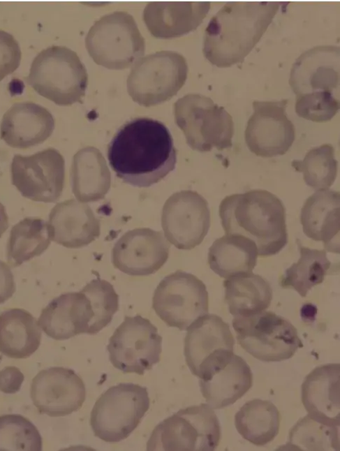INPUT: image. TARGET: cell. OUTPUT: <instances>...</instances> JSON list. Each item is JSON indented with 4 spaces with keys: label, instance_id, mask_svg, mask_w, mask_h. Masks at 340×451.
Segmentation results:
<instances>
[{
    "label": "cell",
    "instance_id": "obj_1",
    "mask_svg": "<svg viewBox=\"0 0 340 451\" xmlns=\"http://www.w3.org/2000/svg\"><path fill=\"white\" fill-rule=\"evenodd\" d=\"M110 165L125 183L149 187L173 171L177 151L161 121L139 117L124 124L108 147Z\"/></svg>",
    "mask_w": 340,
    "mask_h": 451
},
{
    "label": "cell",
    "instance_id": "obj_2",
    "mask_svg": "<svg viewBox=\"0 0 340 451\" xmlns=\"http://www.w3.org/2000/svg\"><path fill=\"white\" fill-rule=\"evenodd\" d=\"M281 5L273 1L226 3L205 29V57L220 68L242 63L258 43Z\"/></svg>",
    "mask_w": 340,
    "mask_h": 451
},
{
    "label": "cell",
    "instance_id": "obj_3",
    "mask_svg": "<svg viewBox=\"0 0 340 451\" xmlns=\"http://www.w3.org/2000/svg\"><path fill=\"white\" fill-rule=\"evenodd\" d=\"M219 216L226 235L250 239L260 256L275 255L288 243L284 205L266 190L226 196L219 205Z\"/></svg>",
    "mask_w": 340,
    "mask_h": 451
},
{
    "label": "cell",
    "instance_id": "obj_4",
    "mask_svg": "<svg viewBox=\"0 0 340 451\" xmlns=\"http://www.w3.org/2000/svg\"><path fill=\"white\" fill-rule=\"evenodd\" d=\"M25 80L39 95L58 105L66 106L81 102L88 75L75 52L53 45L37 54Z\"/></svg>",
    "mask_w": 340,
    "mask_h": 451
},
{
    "label": "cell",
    "instance_id": "obj_5",
    "mask_svg": "<svg viewBox=\"0 0 340 451\" xmlns=\"http://www.w3.org/2000/svg\"><path fill=\"white\" fill-rule=\"evenodd\" d=\"M221 436L216 413L207 404L181 409L160 422L147 441V450L212 451Z\"/></svg>",
    "mask_w": 340,
    "mask_h": 451
},
{
    "label": "cell",
    "instance_id": "obj_6",
    "mask_svg": "<svg viewBox=\"0 0 340 451\" xmlns=\"http://www.w3.org/2000/svg\"><path fill=\"white\" fill-rule=\"evenodd\" d=\"M89 54L98 65L121 70L144 55L145 39L133 17L115 11L94 22L85 38Z\"/></svg>",
    "mask_w": 340,
    "mask_h": 451
},
{
    "label": "cell",
    "instance_id": "obj_7",
    "mask_svg": "<svg viewBox=\"0 0 340 451\" xmlns=\"http://www.w3.org/2000/svg\"><path fill=\"white\" fill-rule=\"evenodd\" d=\"M174 114L176 124L193 150L204 152L214 147L219 150L232 147V118L209 97L187 94L175 102Z\"/></svg>",
    "mask_w": 340,
    "mask_h": 451
},
{
    "label": "cell",
    "instance_id": "obj_8",
    "mask_svg": "<svg viewBox=\"0 0 340 451\" xmlns=\"http://www.w3.org/2000/svg\"><path fill=\"white\" fill-rule=\"evenodd\" d=\"M149 408L145 387L121 383L110 387L96 401L90 416L94 436L108 443L126 438Z\"/></svg>",
    "mask_w": 340,
    "mask_h": 451
},
{
    "label": "cell",
    "instance_id": "obj_9",
    "mask_svg": "<svg viewBox=\"0 0 340 451\" xmlns=\"http://www.w3.org/2000/svg\"><path fill=\"white\" fill-rule=\"evenodd\" d=\"M232 327L242 348L261 361L290 359L303 346L293 324L272 311L234 317Z\"/></svg>",
    "mask_w": 340,
    "mask_h": 451
},
{
    "label": "cell",
    "instance_id": "obj_10",
    "mask_svg": "<svg viewBox=\"0 0 340 451\" xmlns=\"http://www.w3.org/2000/svg\"><path fill=\"white\" fill-rule=\"evenodd\" d=\"M188 65L182 54L163 50L138 59L127 77V91L133 101L150 107L170 100L187 78Z\"/></svg>",
    "mask_w": 340,
    "mask_h": 451
},
{
    "label": "cell",
    "instance_id": "obj_11",
    "mask_svg": "<svg viewBox=\"0 0 340 451\" xmlns=\"http://www.w3.org/2000/svg\"><path fill=\"white\" fill-rule=\"evenodd\" d=\"M152 307L168 326L186 330L208 313V293L197 276L177 270L160 281L154 293Z\"/></svg>",
    "mask_w": 340,
    "mask_h": 451
},
{
    "label": "cell",
    "instance_id": "obj_12",
    "mask_svg": "<svg viewBox=\"0 0 340 451\" xmlns=\"http://www.w3.org/2000/svg\"><path fill=\"white\" fill-rule=\"evenodd\" d=\"M162 337L147 318L126 316L107 346L112 364L124 373L143 375L160 361Z\"/></svg>",
    "mask_w": 340,
    "mask_h": 451
},
{
    "label": "cell",
    "instance_id": "obj_13",
    "mask_svg": "<svg viewBox=\"0 0 340 451\" xmlns=\"http://www.w3.org/2000/svg\"><path fill=\"white\" fill-rule=\"evenodd\" d=\"M10 174L12 184L23 197L36 202H55L64 186L65 160L54 148L30 156L16 154Z\"/></svg>",
    "mask_w": 340,
    "mask_h": 451
},
{
    "label": "cell",
    "instance_id": "obj_14",
    "mask_svg": "<svg viewBox=\"0 0 340 451\" xmlns=\"http://www.w3.org/2000/svg\"><path fill=\"white\" fill-rule=\"evenodd\" d=\"M161 226L165 239L177 249L195 248L203 241L210 227L207 201L191 190L173 193L163 207Z\"/></svg>",
    "mask_w": 340,
    "mask_h": 451
},
{
    "label": "cell",
    "instance_id": "obj_15",
    "mask_svg": "<svg viewBox=\"0 0 340 451\" xmlns=\"http://www.w3.org/2000/svg\"><path fill=\"white\" fill-rule=\"evenodd\" d=\"M234 338L230 327L215 314H205L188 328L184 353L191 373L200 379L221 365L233 353Z\"/></svg>",
    "mask_w": 340,
    "mask_h": 451
},
{
    "label": "cell",
    "instance_id": "obj_16",
    "mask_svg": "<svg viewBox=\"0 0 340 451\" xmlns=\"http://www.w3.org/2000/svg\"><path fill=\"white\" fill-rule=\"evenodd\" d=\"M288 100L253 102V113L244 132L249 150L256 156L273 157L285 154L295 138V129L288 118Z\"/></svg>",
    "mask_w": 340,
    "mask_h": 451
},
{
    "label": "cell",
    "instance_id": "obj_17",
    "mask_svg": "<svg viewBox=\"0 0 340 451\" xmlns=\"http://www.w3.org/2000/svg\"><path fill=\"white\" fill-rule=\"evenodd\" d=\"M170 244L161 231L149 228L125 232L112 250L113 266L131 276H148L167 262Z\"/></svg>",
    "mask_w": 340,
    "mask_h": 451
},
{
    "label": "cell",
    "instance_id": "obj_18",
    "mask_svg": "<svg viewBox=\"0 0 340 451\" xmlns=\"http://www.w3.org/2000/svg\"><path fill=\"white\" fill-rule=\"evenodd\" d=\"M30 395L40 413L61 417L79 410L85 400V385L72 369L56 367L40 371L32 380Z\"/></svg>",
    "mask_w": 340,
    "mask_h": 451
},
{
    "label": "cell",
    "instance_id": "obj_19",
    "mask_svg": "<svg viewBox=\"0 0 340 451\" xmlns=\"http://www.w3.org/2000/svg\"><path fill=\"white\" fill-rule=\"evenodd\" d=\"M289 84L296 94L339 93V47L320 45L303 52L293 64Z\"/></svg>",
    "mask_w": 340,
    "mask_h": 451
},
{
    "label": "cell",
    "instance_id": "obj_20",
    "mask_svg": "<svg viewBox=\"0 0 340 451\" xmlns=\"http://www.w3.org/2000/svg\"><path fill=\"white\" fill-rule=\"evenodd\" d=\"M54 129V119L45 108L33 102H20L4 113L0 138L11 147L27 149L43 143Z\"/></svg>",
    "mask_w": 340,
    "mask_h": 451
},
{
    "label": "cell",
    "instance_id": "obj_21",
    "mask_svg": "<svg viewBox=\"0 0 340 451\" xmlns=\"http://www.w3.org/2000/svg\"><path fill=\"white\" fill-rule=\"evenodd\" d=\"M52 240L64 247L79 249L101 235L100 220L87 204L75 199L57 203L48 217Z\"/></svg>",
    "mask_w": 340,
    "mask_h": 451
},
{
    "label": "cell",
    "instance_id": "obj_22",
    "mask_svg": "<svg viewBox=\"0 0 340 451\" xmlns=\"http://www.w3.org/2000/svg\"><path fill=\"white\" fill-rule=\"evenodd\" d=\"M93 316L90 301L80 290L53 299L42 310L38 323L49 337L66 340L80 334H88Z\"/></svg>",
    "mask_w": 340,
    "mask_h": 451
},
{
    "label": "cell",
    "instance_id": "obj_23",
    "mask_svg": "<svg viewBox=\"0 0 340 451\" xmlns=\"http://www.w3.org/2000/svg\"><path fill=\"white\" fill-rule=\"evenodd\" d=\"M339 364L317 367L305 378L302 385V401L314 420L339 427Z\"/></svg>",
    "mask_w": 340,
    "mask_h": 451
},
{
    "label": "cell",
    "instance_id": "obj_24",
    "mask_svg": "<svg viewBox=\"0 0 340 451\" xmlns=\"http://www.w3.org/2000/svg\"><path fill=\"white\" fill-rule=\"evenodd\" d=\"M209 8V2H151L144 9L143 20L154 37L171 38L195 30Z\"/></svg>",
    "mask_w": 340,
    "mask_h": 451
},
{
    "label": "cell",
    "instance_id": "obj_25",
    "mask_svg": "<svg viewBox=\"0 0 340 451\" xmlns=\"http://www.w3.org/2000/svg\"><path fill=\"white\" fill-rule=\"evenodd\" d=\"M252 383L249 366L234 353L199 380L203 397L214 409L234 404L251 387Z\"/></svg>",
    "mask_w": 340,
    "mask_h": 451
},
{
    "label": "cell",
    "instance_id": "obj_26",
    "mask_svg": "<svg viewBox=\"0 0 340 451\" xmlns=\"http://www.w3.org/2000/svg\"><path fill=\"white\" fill-rule=\"evenodd\" d=\"M340 194L327 189L318 190L305 201L300 223L306 236L321 241L325 249L339 253Z\"/></svg>",
    "mask_w": 340,
    "mask_h": 451
},
{
    "label": "cell",
    "instance_id": "obj_27",
    "mask_svg": "<svg viewBox=\"0 0 340 451\" xmlns=\"http://www.w3.org/2000/svg\"><path fill=\"white\" fill-rule=\"evenodd\" d=\"M71 179L73 193L83 203L103 199L111 186L106 161L94 147L82 148L74 155Z\"/></svg>",
    "mask_w": 340,
    "mask_h": 451
},
{
    "label": "cell",
    "instance_id": "obj_28",
    "mask_svg": "<svg viewBox=\"0 0 340 451\" xmlns=\"http://www.w3.org/2000/svg\"><path fill=\"white\" fill-rule=\"evenodd\" d=\"M41 330L35 317L22 309L0 313V352L14 359L31 356L38 348Z\"/></svg>",
    "mask_w": 340,
    "mask_h": 451
},
{
    "label": "cell",
    "instance_id": "obj_29",
    "mask_svg": "<svg viewBox=\"0 0 340 451\" xmlns=\"http://www.w3.org/2000/svg\"><path fill=\"white\" fill-rule=\"evenodd\" d=\"M257 256L258 249L252 240L241 235H226L213 242L207 261L214 273L226 279L252 272Z\"/></svg>",
    "mask_w": 340,
    "mask_h": 451
},
{
    "label": "cell",
    "instance_id": "obj_30",
    "mask_svg": "<svg viewBox=\"0 0 340 451\" xmlns=\"http://www.w3.org/2000/svg\"><path fill=\"white\" fill-rule=\"evenodd\" d=\"M225 300L234 316H246L265 311L272 300V289L263 276L252 272L239 274L223 282Z\"/></svg>",
    "mask_w": 340,
    "mask_h": 451
},
{
    "label": "cell",
    "instance_id": "obj_31",
    "mask_svg": "<svg viewBox=\"0 0 340 451\" xmlns=\"http://www.w3.org/2000/svg\"><path fill=\"white\" fill-rule=\"evenodd\" d=\"M280 420V413L271 401L255 399L244 404L236 413L235 425L242 438L262 446L277 436Z\"/></svg>",
    "mask_w": 340,
    "mask_h": 451
},
{
    "label": "cell",
    "instance_id": "obj_32",
    "mask_svg": "<svg viewBox=\"0 0 340 451\" xmlns=\"http://www.w3.org/2000/svg\"><path fill=\"white\" fill-rule=\"evenodd\" d=\"M52 241L48 222L40 218L26 217L10 232L7 243L8 262L13 267L41 255Z\"/></svg>",
    "mask_w": 340,
    "mask_h": 451
},
{
    "label": "cell",
    "instance_id": "obj_33",
    "mask_svg": "<svg viewBox=\"0 0 340 451\" xmlns=\"http://www.w3.org/2000/svg\"><path fill=\"white\" fill-rule=\"evenodd\" d=\"M297 245L300 257L296 263L288 267L281 281L285 288H293L305 297L311 288L321 283L332 269V264L325 250L312 249Z\"/></svg>",
    "mask_w": 340,
    "mask_h": 451
},
{
    "label": "cell",
    "instance_id": "obj_34",
    "mask_svg": "<svg viewBox=\"0 0 340 451\" xmlns=\"http://www.w3.org/2000/svg\"><path fill=\"white\" fill-rule=\"evenodd\" d=\"M337 161L334 149L330 144L310 149L302 161L294 160L291 165L297 172H302L306 185L316 189H327L337 177Z\"/></svg>",
    "mask_w": 340,
    "mask_h": 451
},
{
    "label": "cell",
    "instance_id": "obj_35",
    "mask_svg": "<svg viewBox=\"0 0 340 451\" xmlns=\"http://www.w3.org/2000/svg\"><path fill=\"white\" fill-rule=\"evenodd\" d=\"M339 427L318 422L309 415L290 431L288 445L300 450H339Z\"/></svg>",
    "mask_w": 340,
    "mask_h": 451
},
{
    "label": "cell",
    "instance_id": "obj_36",
    "mask_svg": "<svg viewBox=\"0 0 340 451\" xmlns=\"http://www.w3.org/2000/svg\"><path fill=\"white\" fill-rule=\"evenodd\" d=\"M42 438L35 425L20 415L0 416V450L40 451Z\"/></svg>",
    "mask_w": 340,
    "mask_h": 451
},
{
    "label": "cell",
    "instance_id": "obj_37",
    "mask_svg": "<svg viewBox=\"0 0 340 451\" xmlns=\"http://www.w3.org/2000/svg\"><path fill=\"white\" fill-rule=\"evenodd\" d=\"M81 291L89 298L94 313L87 334H96L110 323L118 311L119 295L110 282L99 278L91 280Z\"/></svg>",
    "mask_w": 340,
    "mask_h": 451
},
{
    "label": "cell",
    "instance_id": "obj_38",
    "mask_svg": "<svg viewBox=\"0 0 340 451\" xmlns=\"http://www.w3.org/2000/svg\"><path fill=\"white\" fill-rule=\"evenodd\" d=\"M339 109V101L332 94H308L296 97L297 114L315 122L330 121Z\"/></svg>",
    "mask_w": 340,
    "mask_h": 451
},
{
    "label": "cell",
    "instance_id": "obj_39",
    "mask_svg": "<svg viewBox=\"0 0 340 451\" xmlns=\"http://www.w3.org/2000/svg\"><path fill=\"white\" fill-rule=\"evenodd\" d=\"M21 57L17 40L10 34L0 30V81L18 68Z\"/></svg>",
    "mask_w": 340,
    "mask_h": 451
},
{
    "label": "cell",
    "instance_id": "obj_40",
    "mask_svg": "<svg viewBox=\"0 0 340 451\" xmlns=\"http://www.w3.org/2000/svg\"><path fill=\"white\" fill-rule=\"evenodd\" d=\"M24 375L15 367H6L0 371V391L6 394L18 392L24 380Z\"/></svg>",
    "mask_w": 340,
    "mask_h": 451
},
{
    "label": "cell",
    "instance_id": "obj_41",
    "mask_svg": "<svg viewBox=\"0 0 340 451\" xmlns=\"http://www.w3.org/2000/svg\"><path fill=\"white\" fill-rule=\"evenodd\" d=\"M15 289L14 276L10 267L0 260V304L13 296Z\"/></svg>",
    "mask_w": 340,
    "mask_h": 451
},
{
    "label": "cell",
    "instance_id": "obj_42",
    "mask_svg": "<svg viewBox=\"0 0 340 451\" xmlns=\"http://www.w3.org/2000/svg\"><path fill=\"white\" fill-rule=\"evenodd\" d=\"M8 228V216L5 207L0 202V238Z\"/></svg>",
    "mask_w": 340,
    "mask_h": 451
}]
</instances>
